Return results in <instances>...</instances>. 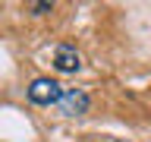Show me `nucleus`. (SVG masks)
I'll return each mask as SVG.
<instances>
[{
  "label": "nucleus",
  "mask_w": 151,
  "mask_h": 142,
  "mask_svg": "<svg viewBox=\"0 0 151 142\" xmlns=\"http://www.w3.org/2000/svg\"><path fill=\"white\" fill-rule=\"evenodd\" d=\"M63 92H66V88L57 82V79L38 76V79H32V85H28V101L38 104V107H50V104H60Z\"/></svg>",
  "instance_id": "1"
},
{
  "label": "nucleus",
  "mask_w": 151,
  "mask_h": 142,
  "mask_svg": "<svg viewBox=\"0 0 151 142\" xmlns=\"http://www.w3.org/2000/svg\"><path fill=\"white\" fill-rule=\"evenodd\" d=\"M88 104H91V98H88L85 88H66L57 107H60V114H66V117H82V114L88 111Z\"/></svg>",
  "instance_id": "2"
},
{
  "label": "nucleus",
  "mask_w": 151,
  "mask_h": 142,
  "mask_svg": "<svg viewBox=\"0 0 151 142\" xmlns=\"http://www.w3.org/2000/svg\"><path fill=\"white\" fill-rule=\"evenodd\" d=\"M54 66H57V73H79L82 70V57H79V51L73 44H60L54 51Z\"/></svg>",
  "instance_id": "3"
},
{
  "label": "nucleus",
  "mask_w": 151,
  "mask_h": 142,
  "mask_svg": "<svg viewBox=\"0 0 151 142\" xmlns=\"http://www.w3.org/2000/svg\"><path fill=\"white\" fill-rule=\"evenodd\" d=\"M32 13H35V16H44V13H50V9H54V3H47V0H41V3H32Z\"/></svg>",
  "instance_id": "4"
}]
</instances>
